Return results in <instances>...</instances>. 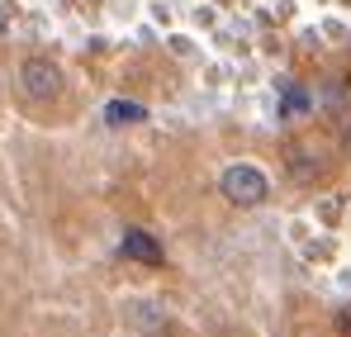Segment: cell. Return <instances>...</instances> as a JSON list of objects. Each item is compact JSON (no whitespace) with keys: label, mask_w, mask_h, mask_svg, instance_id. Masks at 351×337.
Segmentation results:
<instances>
[{"label":"cell","mask_w":351,"mask_h":337,"mask_svg":"<svg viewBox=\"0 0 351 337\" xmlns=\"http://www.w3.org/2000/svg\"><path fill=\"white\" fill-rule=\"evenodd\" d=\"M219 195L237 205V209H256V205H266V195H271V181H266V171H256L252 162H237L219 176Z\"/></svg>","instance_id":"obj_1"},{"label":"cell","mask_w":351,"mask_h":337,"mask_svg":"<svg viewBox=\"0 0 351 337\" xmlns=\"http://www.w3.org/2000/svg\"><path fill=\"white\" fill-rule=\"evenodd\" d=\"M19 91H24L34 105L58 100V95H62V67H58V62H48V57H29V62L19 67Z\"/></svg>","instance_id":"obj_2"},{"label":"cell","mask_w":351,"mask_h":337,"mask_svg":"<svg viewBox=\"0 0 351 337\" xmlns=\"http://www.w3.org/2000/svg\"><path fill=\"white\" fill-rule=\"evenodd\" d=\"M119 252H123L128 262H138V266H162V242H157L147 228H123Z\"/></svg>","instance_id":"obj_3"},{"label":"cell","mask_w":351,"mask_h":337,"mask_svg":"<svg viewBox=\"0 0 351 337\" xmlns=\"http://www.w3.org/2000/svg\"><path fill=\"white\" fill-rule=\"evenodd\" d=\"M143 119H147V105H138V100H110L105 105V124L110 128H133Z\"/></svg>","instance_id":"obj_4"},{"label":"cell","mask_w":351,"mask_h":337,"mask_svg":"<svg viewBox=\"0 0 351 337\" xmlns=\"http://www.w3.org/2000/svg\"><path fill=\"white\" fill-rule=\"evenodd\" d=\"M280 91H285V95H280V114H285V119L313 110V91H304V86H294V81H285Z\"/></svg>","instance_id":"obj_5"},{"label":"cell","mask_w":351,"mask_h":337,"mask_svg":"<svg viewBox=\"0 0 351 337\" xmlns=\"http://www.w3.org/2000/svg\"><path fill=\"white\" fill-rule=\"evenodd\" d=\"M337 328H342V333H351V309H342V314H337Z\"/></svg>","instance_id":"obj_6"}]
</instances>
